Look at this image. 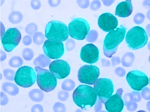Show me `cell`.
<instances>
[{"label": "cell", "mask_w": 150, "mask_h": 112, "mask_svg": "<svg viewBox=\"0 0 150 112\" xmlns=\"http://www.w3.org/2000/svg\"><path fill=\"white\" fill-rule=\"evenodd\" d=\"M38 30V25L35 23H29L26 25L25 28V32L30 35H33Z\"/></svg>", "instance_id": "obj_25"}, {"label": "cell", "mask_w": 150, "mask_h": 112, "mask_svg": "<svg viewBox=\"0 0 150 112\" xmlns=\"http://www.w3.org/2000/svg\"><path fill=\"white\" fill-rule=\"evenodd\" d=\"M126 80L132 89L140 91L149 84V80L144 73L138 70H132L128 73Z\"/></svg>", "instance_id": "obj_11"}, {"label": "cell", "mask_w": 150, "mask_h": 112, "mask_svg": "<svg viewBox=\"0 0 150 112\" xmlns=\"http://www.w3.org/2000/svg\"><path fill=\"white\" fill-rule=\"evenodd\" d=\"M16 73L15 71L9 68L5 69L4 70V77L8 81H13L14 80Z\"/></svg>", "instance_id": "obj_26"}, {"label": "cell", "mask_w": 150, "mask_h": 112, "mask_svg": "<svg viewBox=\"0 0 150 112\" xmlns=\"http://www.w3.org/2000/svg\"><path fill=\"white\" fill-rule=\"evenodd\" d=\"M43 51L45 55L50 58L58 59L64 54V44L62 42H55L47 40L43 46Z\"/></svg>", "instance_id": "obj_12"}, {"label": "cell", "mask_w": 150, "mask_h": 112, "mask_svg": "<svg viewBox=\"0 0 150 112\" xmlns=\"http://www.w3.org/2000/svg\"><path fill=\"white\" fill-rule=\"evenodd\" d=\"M45 36L47 40L64 42L69 36L68 28L65 23L59 21H51L45 28Z\"/></svg>", "instance_id": "obj_3"}, {"label": "cell", "mask_w": 150, "mask_h": 112, "mask_svg": "<svg viewBox=\"0 0 150 112\" xmlns=\"http://www.w3.org/2000/svg\"><path fill=\"white\" fill-rule=\"evenodd\" d=\"M133 9L131 0L122 1L117 5L115 10V15L120 18L127 17L132 14Z\"/></svg>", "instance_id": "obj_17"}, {"label": "cell", "mask_w": 150, "mask_h": 112, "mask_svg": "<svg viewBox=\"0 0 150 112\" xmlns=\"http://www.w3.org/2000/svg\"><path fill=\"white\" fill-rule=\"evenodd\" d=\"M148 40L146 32L140 26L133 27L128 31L126 36V43L128 47L132 50H137L144 47Z\"/></svg>", "instance_id": "obj_4"}, {"label": "cell", "mask_w": 150, "mask_h": 112, "mask_svg": "<svg viewBox=\"0 0 150 112\" xmlns=\"http://www.w3.org/2000/svg\"><path fill=\"white\" fill-rule=\"evenodd\" d=\"M34 56V51L30 48L24 49L22 52V56L26 61H31L33 59Z\"/></svg>", "instance_id": "obj_24"}, {"label": "cell", "mask_w": 150, "mask_h": 112, "mask_svg": "<svg viewBox=\"0 0 150 112\" xmlns=\"http://www.w3.org/2000/svg\"><path fill=\"white\" fill-rule=\"evenodd\" d=\"M30 100L35 102H41L44 98V92L40 89H33L28 94Z\"/></svg>", "instance_id": "obj_20"}, {"label": "cell", "mask_w": 150, "mask_h": 112, "mask_svg": "<svg viewBox=\"0 0 150 112\" xmlns=\"http://www.w3.org/2000/svg\"><path fill=\"white\" fill-rule=\"evenodd\" d=\"M36 79V74L33 68L25 66L20 67L17 71L14 81L19 86L28 88L35 83Z\"/></svg>", "instance_id": "obj_7"}, {"label": "cell", "mask_w": 150, "mask_h": 112, "mask_svg": "<svg viewBox=\"0 0 150 112\" xmlns=\"http://www.w3.org/2000/svg\"><path fill=\"white\" fill-rule=\"evenodd\" d=\"M127 28L121 25L119 28L110 32L103 41V53L108 58H111L116 53L119 45L124 40Z\"/></svg>", "instance_id": "obj_2"}, {"label": "cell", "mask_w": 150, "mask_h": 112, "mask_svg": "<svg viewBox=\"0 0 150 112\" xmlns=\"http://www.w3.org/2000/svg\"><path fill=\"white\" fill-rule=\"evenodd\" d=\"M75 104L82 110L92 107L96 104L97 96L93 87L87 85H80L73 94Z\"/></svg>", "instance_id": "obj_1"}, {"label": "cell", "mask_w": 150, "mask_h": 112, "mask_svg": "<svg viewBox=\"0 0 150 112\" xmlns=\"http://www.w3.org/2000/svg\"><path fill=\"white\" fill-rule=\"evenodd\" d=\"M94 89L98 98L103 103H105L113 93V83L110 79L100 78L95 83Z\"/></svg>", "instance_id": "obj_8"}, {"label": "cell", "mask_w": 150, "mask_h": 112, "mask_svg": "<svg viewBox=\"0 0 150 112\" xmlns=\"http://www.w3.org/2000/svg\"><path fill=\"white\" fill-rule=\"evenodd\" d=\"M31 112H44V108L40 104H35L32 107Z\"/></svg>", "instance_id": "obj_30"}, {"label": "cell", "mask_w": 150, "mask_h": 112, "mask_svg": "<svg viewBox=\"0 0 150 112\" xmlns=\"http://www.w3.org/2000/svg\"><path fill=\"white\" fill-rule=\"evenodd\" d=\"M37 83L38 86L43 91L49 92L52 91L57 86V79L54 75L47 70L36 66Z\"/></svg>", "instance_id": "obj_5"}, {"label": "cell", "mask_w": 150, "mask_h": 112, "mask_svg": "<svg viewBox=\"0 0 150 112\" xmlns=\"http://www.w3.org/2000/svg\"><path fill=\"white\" fill-rule=\"evenodd\" d=\"M23 60L19 56H13L10 59L9 61V65L12 68L19 67L23 64Z\"/></svg>", "instance_id": "obj_22"}, {"label": "cell", "mask_w": 150, "mask_h": 112, "mask_svg": "<svg viewBox=\"0 0 150 112\" xmlns=\"http://www.w3.org/2000/svg\"><path fill=\"white\" fill-rule=\"evenodd\" d=\"M59 1H48V3L50 7H54L57 5V3Z\"/></svg>", "instance_id": "obj_32"}, {"label": "cell", "mask_w": 150, "mask_h": 112, "mask_svg": "<svg viewBox=\"0 0 150 112\" xmlns=\"http://www.w3.org/2000/svg\"><path fill=\"white\" fill-rule=\"evenodd\" d=\"M30 6L34 10H38L40 9L41 7V2L40 1H38V0H33L32 1L30 2Z\"/></svg>", "instance_id": "obj_28"}, {"label": "cell", "mask_w": 150, "mask_h": 112, "mask_svg": "<svg viewBox=\"0 0 150 112\" xmlns=\"http://www.w3.org/2000/svg\"><path fill=\"white\" fill-rule=\"evenodd\" d=\"M32 42V39L30 35H25L23 38V43L25 46H29Z\"/></svg>", "instance_id": "obj_29"}, {"label": "cell", "mask_w": 150, "mask_h": 112, "mask_svg": "<svg viewBox=\"0 0 150 112\" xmlns=\"http://www.w3.org/2000/svg\"><path fill=\"white\" fill-rule=\"evenodd\" d=\"M7 54L5 51H3L2 49L1 50V62H3L6 60L7 58Z\"/></svg>", "instance_id": "obj_31"}, {"label": "cell", "mask_w": 150, "mask_h": 112, "mask_svg": "<svg viewBox=\"0 0 150 112\" xmlns=\"http://www.w3.org/2000/svg\"><path fill=\"white\" fill-rule=\"evenodd\" d=\"M9 102V99L7 95L3 92L1 93V105L4 106L7 105Z\"/></svg>", "instance_id": "obj_27"}, {"label": "cell", "mask_w": 150, "mask_h": 112, "mask_svg": "<svg viewBox=\"0 0 150 112\" xmlns=\"http://www.w3.org/2000/svg\"><path fill=\"white\" fill-rule=\"evenodd\" d=\"M33 42L35 45H42L45 40V36L44 34L40 32H37L33 35Z\"/></svg>", "instance_id": "obj_23"}, {"label": "cell", "mask_w": 150, "mask_h": 112, "mask_svg": "<svg viewBox=\"0 0 150 112\" xmlns=\"http://www.w3.org/2000/svg\"><path fill=\"white\" fill-rule=\"evenodd\" d=\"M69 33L72 38L82 41L88 35L90 26L87 21L82 18H76L68 25Z\"/></svg>", "instance_id": "obj_6"}, {"label": "cell", "mask_w": 150, "mask_h": 112, "mask_svg": "<svg viewBox=\"0 0 150 112\" xmlns=\"http://www.w3.org/2000/svg\"><path fill=\"white\" fill-rule=\"evenodd\" d=\"M100 75V70L97 66L85 65L79 69L78 79L81 83L93 85L98 80Z\"/></svg>", "instance_id": "obj_9"}, {"label": "cell", "mask_w": 150, "mask_h": 112, "mask_svg": "<svg viewBox=\"0 0 150 112\" xmlns=\"http://www.w3.org/2000/svg\"><path fill=\"white\" fill-rule=\"evenodd\" d=\"M2 89L6 93L11 96H16L19 92V88L14 83L6 82L2 85Z\"/></svg>", "instance_id": "obj_18"}, {"label": "cell", "mask_w": 150, "mask_h": 112, "mask_svg": "<svg viewBox=\"0 0 150 112\" xmlns=\"http://www.w3.org/2000/svg\"><path fill=\"white\" fill-rule=\"evenodd\" d=\"M51 60L44 54H40L35 59L33 62V65L36 66H38L41 68L47 67L50 64Z\"/></svg>", "instance_id": "obj_19"}, {"label": "cell", "mask_w": 150, "mask_h": 112, "mask_svg": "<svg viewBox=\"0 0 150 112\" xmlns=\"http://www.w3.org/2000/svg\"><path fill=\"white\" fill-rule=\"evenodd\" d=\"M22 38L19 30L16 28H10L1 38V43L5 51H12L19 45Z\"/></svg>", "instance_id": "obj_10"}, {"label": "cell", "mask_w": 150, "mask_h": 112, "mask_svg": "<svg viewBox=\"0 0 150 112\" xmlns=\"http://www.w3.org/2000/svg\"><path fill=\"white\" fill-rule=\"evenodd\" d=\"M122 88L117 90L115 95H112L105 102V109L109 112H120L124 106V103L122 96L123 93Z\"/></svg>", "instance_id": "obj_14"}, {"label": "cell", "mask_w": 150, "mask_h": 112, "mask_svg": "<svg viewBox=\"0 0 150 112\" xmlns=\"http://www.w3.org/2000/svg\"><path fill=\"white\" fill-rule=\"evenodd\" d=\"M80 56L83 62L90 64L96 63L100 58L99 49L91 43L86 44L82 47Z\"/></svg>", "instance_id": "obj_15"}, {"label": "cell", "mask_w": 150, "mask_h": 112, "mask_svg": "<svg viewBox=\"0 0 150 112\" xmlns=\"http://www.w3.org/2000/svg\"><path fill=\"white\" fill-rule=\"evenodd\" d=\"M23 19V13L19 11H13L11 13L8 17L9 22L11 24H19Z\"/></svg>", "instance_id": "obj_21"}, {"label": "cell", "mask_w": 150, "mask_h": 112, "mask_svg": "<svg viewBox=\"0 0 150 112\" xmlns=\"http://www.w3.org/2000/svg\"><path fill=\"white\" fill-rule=\"evenodd\" d=\"M98 24L103 31L110 32L117 28L118 21L113 15L109 13H105L99 17Z\"/></svg>", "instance_id": "obj_16"}, {"label": "cell", "mask_w": 150, "mask_h": 112, "mask_svg": "<svg viewBox=\"0 0 150 112\" xmlns=\"http://www.w3.org/2000/svg\"><path fill=\"white\" fill-rule=\"evenodd\" d=\"M50 71L54 75L57 79L62 80L70 74L71 68L68 62L62 60H57L51 62L49 65Z\"/></svg>", "instance_id": "obj_13"}]
</instances>
